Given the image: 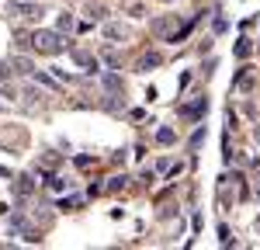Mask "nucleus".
I'll use <instances>...</instances> for the list:
<instances>
[{
  "label": "nucleus",
  "instance_id": "nucleus-1",
  "mask_svg": "<svg viewBox=\"0 0 260 250\" xmlns=\"http://www.w3.org/2000/svg\"><path fill=\"white\" fill-rule=\"evenodd\" d=\"M31 49L42 52V56H59L62 49H66V39H62V32L39 28V32H31Z\"/></svg>",
  "mask_w": 260,
  "mask_h": 250
},
{
  "label": "nucleus",
  "instance_id": "nucleus-2",
  "mask_svg": "<svg viewBox=\"0 0 260 250\" xmlns=\"http://www.w3.org/2000/svg\"><path fill=\"white\" fill-rule=\"evenodd\" d=\"M7 14L18 21H39L45 11H42V4L35 0H7Z\"/></svg>",
  "mask_w": 260,
  "mask_h": 250
},
{
  "label": "nucleus",
  "instance_id": "nucleus-3",
  "mask_svg": "<svg viewBox=\"0 0 260 250\" xmlns=\"http://www.w3.org/2000/svg\"><path fill=\"white\" fill-rule=\"evenodd\" d=\"M104 39H111V42L128 39V28H121L118 21H108V24H104Z\"/></svg>",
  "mask_w": 260,
  "mask_h": 250
},
{
  "label": "nucleus",
  "instance_id": "nucleus-4",
  "mask_svg": "<svg viewBox=\"0 0 260 250\" xmlns=\"http://www.w3.org/2000/svg\"><path fill=\"white\" fill-rule=\"evenodd\" d=\"M73 59L80 63L83 70H90V73H98V56H90V52H83V49H73Z\"/></svg>",
  "mask_w": 260,
  "mask_h": 250
},
{
  "label": "nucleus",
  "instance_id": "nucleus-5",
  "mask_svg": "<svg viewBox=\"0 0 260 250\" xmlns=\"http://www.w3.org/2000/svg\"><path fill=\"white\" fill-rule=\"evenodd\" d=\"M201 111H208V101H205V98H198L194 104H184V108H180V115H184V118H198Z\"/></svg>",
  "mask_w": 260,
  "mask_h": 250
},
{
  "label": "nucleus",
  "instance_id": "nucleus-6",
  "mask_svg": "<svg viewBox=\"0 0 260 250\" xmlns=\"http://www.w3.org/2000/svg\"><path fill=\"white\" fill-rule=\"evenodd\" d=\"M31 188H35L31 174H21L18 181H14V195H18V198H24V195H31Z\"/></svg>",
  "mask_w": 260,
  "mask_h": 250
},
{
  "label": "nucleus",
  "instance_id": "nucleus-7",
  "mask_svg": "<svg viewBox=\"0 0 260 250\" xmlns=\"http://www.w3.org/2000/svg\"><path fill=\"white\" fill-rule=\"evenodd\" d=\"M11 70H14V73H31L35 66H31L28 56H11Z\"/></svg>",
  "mask_w": 260,
  "mask_h": 250
},
{
  "label": "nucleus",
  "instance_id": "nucleus-8",
  "mask_svg": "<svg viewBox=\"0 0 260 250\" xmlns=\"http://www.w3.org/2000/svg\"><path fill=\"white\" fill-rule=\"evenodd\" d=\"M160 63H163V56H160V52H146V56L139 59V70L146 73V70H153V66H160Z\"/></svg>",
  "mask_w": 260,
  "mask_h": 250
},
{
  "label": "nucleus",
  "instance_id": "nucleus-9",
  "mask_svg": "<svg viewBox=\"0 0 260 250\" xmlns=\"http://www.w3.org/2000/svg\"><path fill=\"white\" fill-rule=\"evenodd\" d=\"M101 59L108 63L111 70H118V66H121V56H118V52H115V49H111V45H108V49H101Z\"/></svg>",
  "mask_w": 260,
  "mask_h": 250
},
{
  "label": "nucleus",
  "instance_id": "nucleus-10",
  "mask_svg": "<svg viewBox=\"0 0 260 250\" xmlns=\"http://www.w3.org/2000/svg\"><path fill=\"white\" fill-rule=\"evenodd\" d=\"M174 139H177V132H174L170 125H163V129H156V143H160V146H170Z\"/></svg>",
  "mask_w": 260,
  "mask_h": 250
},
{
  "label": "nucleus",
  "instance_id": "nucleus-11",
  "mask_svg": "<svg viewBox=\"0 0 260 250\" xmlns=\"http://www.w3.org/2000/svg\"><path fill=\"white\" fill-rule=\"evenodd\" d=\"M73 24H77V21H73V14H59V21H56V32L70 35V32H73Z\"/></svg>",
  "mask_w": 260,
  "mask_h": 250
},
{
  "label": "nucleus",
  "instance_id": "nucleus-12",
  "mask_svg": "<svg viewBox=\"0 0 260 250\" xmlns=\"http://www.w3.org/2000/svg\"><path fill=\"white\" fill-rule=\"evenodd\" d=\"M87 14H90V21H104V18H108V7H101V4H90V7H87Z\"/></svg>",
  "mask_w": 260,
  "mask_h": 250
},
{
  "label": "nucleus",
  "instance_id": "nucleus-13",
  "mask_svg": "<svg viewBox=\"0 0 260 250\" xmlns=\"http://www.w3.org/2000/svg\"><path fill=\"white\" fill-rule=\"evenodd\" d=\"M104 87L108 90H121V77L118 73H104Z\"/></svg>",
  "mask_w": 260,
  "mask_h": 250
},
{
  "label": "nucleus",
  "instance_id": "nucleus-14",
  "mask_svg": "<svg viewBox=\"0 0 260 250\" xmlns=\"http://www.w3.org/2000/svg\"><path fill=\"white\" fill-rule=\"evenodd\" d=\"M125 184H128V177H125V174H115V177L108 181V191H121Z\"/></svg>",
  "mask_w": 260,
  "mask_h": 250
},
{
  "label": "nucleus",
  "instance_id": "nucleus-15",
  "mask_svg": "<svg viewBox=\"0 0 260 250\" xmlns=\"http://www.w3.org/2000/svg\"><path fill=\"white\" fill-rule=\"evenodd\" d=\"M250 52H253V45H250V39H240V45H236V56H240V59H246Z\"/></svg>",
  "mask_w": 260,
  "mask_h": 250
},
{
  "label": "nucleus",
  "instance_id": "nucleus-16",
  "mask_svg": "<svg viewBox=\"0 0 260 250\" xmlns=\"http://www.w3.org/2000/svg\"><path fill=\"white\" fill-rule=\"evenodd\" d=\"M24 98H28V104H35V98H39V101H42L45 94H42L39 87H24Z\"/></svg>",
  "mask_w": 260,
  "mask_h": 250
},
{
  "label": "nucleus",
  "instance_id": "nucleus-17",
  "mask_svg": "<svg viewBox=\"0 0 260 250\" xmlns=\"http://www.w3.org/2000/svg\"><path fill=\"white\" fill-rule=\"evenodd\" d=\"M80 202H83L80 195H70V198H62L59 205H62V208H77V205H80Z\"/></svg>",
  "mask_w": 260,
  "mask_h": 250
},
{
  "label": "nucleus",
  "instance_id": "nucleus-18",
  "mask_svg": "<svg viewBox=\"0 0 260 250\" xmlns=\"http://www.w3.org/2000/svg\"><path fill=\"white\" fill-rule=\"evenodd\" d=\"M201 143H205V129H198V132H194V136H191V143H187V146H191V149H198Z\"/></svg>",
  "mask_w": 260,
  "mask_h": 250
},
{
  "label": "nucleus",
  "instance_id": "nucleus-19",
  "mask_svg": "<svg viewBox=\"0 0 260 250\" xmlns=\"http://www.w3.org/2000/svg\"><path fill=\"white\" fill-rule=\"evenodd\" d=\"M49 188H52V191H62L66 181H62V177H49Z\"/></svg>",
  "mask_w": 260,
  "mask_h": 250
},
{
  "label": "nucleus",
  "instance_id": "nucleus-20",
  "mask_svg": "<svg viewBox=\"0 0 260 250\" xmlns=\"http://www.w3.org/2000/svg\"><path fill=\"white\" fill-rule=\"evenodd\" d=\"M35 80L45 83V87H56V80H52V77H45V73H35Z\"/></svg>",
  "mask_w": 260,
  "mask_h": 250
},
{
  "label": "nucleus",
  "instance_id": "nucleus-21",
  "mask_svg": "<svg viewBox=\"0 0 260 250\" xmlns=\"http://www.w3.org/2000/svg\"><path fill=\"white\" fill-rule=\"evenodd\" d=\"M7 174H11V170H7V167H0V177H7Z\"/></svg>",
  "mask_w": 260,
  "mask_h": 250
},
{
  "label": "nucleus",
  "instance_id": "nucleus-22",
  "mask_svg": "<svg viewBox=\"0 0 260 250\" xmlns=\"http://www.w3.org/2000/svg\"><path fill=\"white\" fill-rule=\"evenodd\" d=\"M257 139H260V125H257Z\"/></svg>",
  "mask_w": 260,
  "mask_h": 250
},
{
  "label": "nucleus",
  "instance_id": "nucleus-23",
  "mask_svg": "<svg viewBox=\"0 0 260 250\" xmlns=\"http://www.w3.org/2000/svg\"><path fill=\"white\" fill-rule=\"evenodd\" d=\"M257 229H260V215H257Z\"/></svg>",
  "mask_w": 260,
  "mask_h": 250
}]
</instances>
